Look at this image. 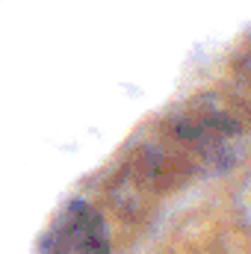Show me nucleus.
<instances>
[{
	"instance_id": "f257e3e1",
	"label": "nucleus",
	"mask_w": 251,
	"mask_h": 254,
	"mask_svg": "<svg viewBox=\"0 0 251 254\" xmlns=\"http://www.w3.org/2000/svg\"><path fill=\"white\" fill-rule=\"evenodd\" d=\"M243 148L237 119L216 98H195L160 130L157 142L136 154V175L145 184H163L172 175L228 169Z\"/></svg>"
},
{
	"instance_id": "f03ea898",
	"label": "nucleus",
	"mask_w": 251,
	"mask_h": 254,
	"mask_svg": "<svg viewBox=\"0 0 251 254\" xmlns=\"http://www.w3.org/2000/svg\"><path fill=\"white\" fill-rule=\"evenodd\" d=\"M33 254H113V243L104 216L77 198L51 219Z\"/></svg>"
},
{
	"instance_id": "7ed1b4c3",
	"label": "nucleus",
	"mask_w": 251,
	"mask_h": 254,
	"mask_svg": "<svg viewBox=\"0 0 251 254\" xmlns=\"http://www.w3.org/2000/svg\"><path fill=\"white\" fill-rule=\"evenodd\" d=\"M237 83H240L243 95L251 101V48L240 57V65H237Z\"/></svg>"
}]
</instances>
